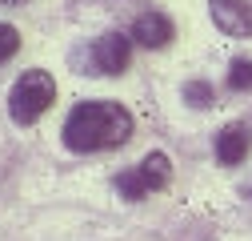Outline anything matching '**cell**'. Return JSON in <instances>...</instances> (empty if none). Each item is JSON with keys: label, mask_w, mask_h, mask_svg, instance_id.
Instances as JSON below:
<instances>
[{"label": "cell", "mask_w": 252, "mask_h": 241, "mask_svg": "<svg viewBox=\"0 0 252 241\" xmlns=\"http://www.w3.org/2000/svg\"><path fill=\"white\" fill-rule=\"evenodd\" d=\"M136 120L120 101H80L64 120V145L72 153H104V149L128 145Z\"/></svg>", "instance_id": "6da1fadb"}, {"label": "cell", "mask_w": 252, "mask_h": 241, "mask_svg": "<svg viewBox=\"0 0 252 241\" xmlns=\"http://www.w3.org/2000/svg\"><path fill=\"white\" fill-rule=\"evenodd\" d=\"M56 101V80L52 73L44 69H28L16 77L12 93H8V117L16 120V125H36V120L52 109Z\"/></svg>", "instance_id": "7a4b0ae2"}, {"label": "cell", "mask_w": 252, "mask_h": 241, "mask_svg": "<svg viewBox=\"0 0 252 241\" xmlns=\"http://www.w3.org/2000/svg\"><path fill=\"white\" fill-rule=\"evenodd\" d=\"M168 181H172V161H168V153L156 149V153L140 157L132 169H124V173L116 177V189H120L124 201H140V197H148V193H160Z\"/></svg>", "instance_id": "3957f363"}, {"label": "cell", "mask_w": 252, "mask_h": 241, "mask_svg": "<svg viewBox=\"0 0 252 241\" xmlns=\"http://www.w3.org/2000/svg\"><path fill=\"white\" fill-rule=\"evenodd\" d=\"M128 60H132V37L108 33V37H100L96 44H92L88 69L96 73V77H120L124 69H128Z\"/></svg>", "instance_id": "277c9868"}, {"label": "cell", "mask_w": 252, "mask_h": 241, "mask_svg": "<svg viewBox=\"0 0 252 241\" xmlns=\"http://www.w3.org/2000/svg\"><path fill=\"white\" fill-rule=\"evenodd\" d=\"M132 44H144V48H168L172 40H176V24L164 16V12H156V8H148V12H140L136 20H132Z\"/></svg>", "instance_id": "5b68a950"}, {"label": "cell", "mask_w": 252, "mask_h": 241, "mask_svg": "<svg viewBox=\"0 0 252 241\" xmlns=\"http://www.w3.org/2000/svg\"><path fill=\"white\" fill-rule=\"evenodd\" d=\"M212 20L228 37H252V0H208Z\"/></svg>", "instance_id": "8992f818"}, {"label": "cell", "mask_w": 252, "mask_h": 241, "mask_svg": "<svg viewBox=\"0 0 252 241\" xmlns=\"http://www.w3.org/2000/svg\"><path fill=\"white\" fill-rule=\"evenodd\" d=\"M248 125H240V120H228L224 129L216 133V161L220 165H240L248 157Z\"/></svg>", "instance_id": "52a82bcc"}, {"label": "cell", "mask_w": 252, "mask_h": 241, "mask_svg": "<svg viewBox=\"0 0 252 241\" xmlns=\"http://www.w3.org/2000/svg\"><path fill=\"white\" fill-rule=\"evenodd\" d=\"M228 88L232 93H248L252 88V60L248 56H236L228 65Z\"/></svg>", "instance_id": "ba28073f"}, {"label": "cell", "mask_w": 252, "mask_h": 241, "mask_svg": "<svg viewBox=\"0 0 252 241\" xmlns=\"http://www.w3.org/2000/svg\"><path fill=\"white\" fill-rule=\"evenodd\" d=\"M184 105H192V109H208V105H216L212 84H208V80H188V84H184Z\"/></svg>", "instance_id": "9c48e42d"}, {"label": "cell", "mask_w": 252, "mask_h": 241, "mask_svg": "<svg viewBox=\"0 0 252 241\" xmlns=\"http://www.w3.org/2000/svg\"><path fill=\"white\" fill-rule=\"evenodd\" d=\"M16 48H20V33H16L12 24H0V65H4V60H12Z\"/></svg>", "instance_id": "30bf717a"}, {"label": "cell", "mask_w": 252, "mask_h": 241, "mask_svg": "<svg viewBox=\"0 0 252 241\" xmlns=\"http://www.w3.org/2000/svg\"><path fill=\"white\" fill-rule=\"evenodd\" d=\"M244 193H248V197H252V181H248V189H244Z\"/></svg>", "instance_id": "8fae6325"}]
</instances>
